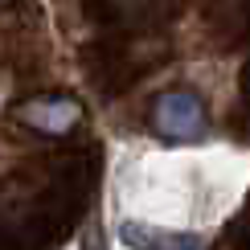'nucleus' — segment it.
<instances>
[{
    "mask_svg": "<svg viewBox=\"0 0 250 250\" xmlns=\"http://www.w3.org/2000/svg\"><path fill=\"white\" fill-rule=\"evenodd\" d=\"M13 119L33 127L37 135H70L82 123V103L70 95H37L13 107Z\"/></svg>",
    "mask_w": 250,
    "mask_h": 250,
    "instance_id": "obj_1",
    "label": "nucleus"
},
{
    "mask_svg": "<svg viewBox=\"0 0 250 250\" xmlns=\"http://www.w3.org/2000/svg\"><path fill=\"white\" fill-rule=\"evenodd\" d=\"M152 123L164 135H172V140L197 135L201 123H205V107H201L197 95H189V90H172V95H160V103H156V111H152Z\"/></svg>",
    "mask_w": 250,
    "mask_h": 250,
    "instance_id": "obj_2",
    "label": "nucleus"
}]
</instances>
